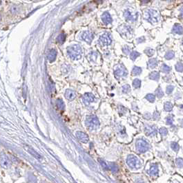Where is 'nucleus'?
<instances>
[{
	"label": "nucleus",
	"mask_w": 183,
	"mask_h": 183,
	"mask_svg": "<svg viewBox=\"0 0 183 183\" xmlns=\"http://www.w3.org/2000/svg\"><path fill=\"white\" fill-rule=\"evenodd\" d=\"M67 52L69 57L73 59H79L81 58V47L79 45H73L71 46L68 47Z\"/></svg>",
	"instance_id": "1"
},
{
	"label": "nucleus",
	"mask_w": 183,
	"mask_h": 183,
	"mask_svg": "<svg viewBox=\"0 0 183 183\" xmlns=\"http://www.w3.org/2000/svg\"><path fill=\"white\" fill-rule=\"evenodd\" d=\"M86 125L90 130H95L100 126V121L97 116L91 115L87 117L86 120Z\"/></svg>",
	"instance_id": "2"
},
{
	"label": "nucleus",
	"mask_w": 183,
	"mask_h": 183,
	"mask_svg": "<svg viewBox=\"0 0 183 183\" xmlns=\"http://www.w3.org/2000/svg\"><path fill=\"white\" fill-rule=\"evenodd\" d=\"M128 165L132 169H138L141 167V163L138 158L135 156L130 155L126 160Z\"/></svg>",
	"instance_id": "3"
},
{
	"label": "nucleus",
	"mask_w": 183,
	"mask_h": 183,
	"mask_svg": "<svg viewBox=\"0 0 183 183\" xmlns=\"http://www.w3.org/2000/svg\"><path fill=\"white\" fill-rule=\"evenodd\" d=\"M149 144L145 141H143L142 139L137 141V142H136V149L138 152H145L149 149Z\"/></svg>",
	"instance_id": "4"
},
{
	"label": "nucleus",
	"mask_w": 183,
	"mask_h": 183,
	"mask_svg": "<svg viewBox=\"0 0 183 183\" xmlns=\"http://www.w3.org/2000/svg\"><path fill=\"white\" fill-rule=\"evenodd\" d=\"M114 74L116 78L119 79L122 76H126L127 75V71L125 69V68L122 65H118L115 66L114 70Z\"/></svg>",
	"instance_id": "5"
},
{
	"label": "nucleus",
	"mask_w": 183,
	"mask_h": 183,
	"mask_svg": "<svg viewBox=\"0 0 183 183\" xmlns=\"http://www.w3.org/2000/svg\"><path fill=\"white\" fill-rule=\"evenodd\" d=\"M0 164L4 169H8L11 165L10 159L4 152H1L0 154Z\"/></svg>",
	"instance_id": "6"
},
{
	"label": "nucleus",
	"mask_w": 183,
	"mask_h": 183,
	"mask_svg": "<svg viewBox=\"0 0 183 183\" xmlns=\"http://www.w3.org/2000/svg\"><path fill=\"white\" fill-rule=\"evenodd\" d=\"M111 38L109 33H104L100 37V43L103 46H109L111 43Z\"/></svg>",
	"instance_id": "7"
},
{
	"label": "nucleus",
	"mask_w": 183,
	"mask_h": 183,
	"mask_svg": "<svg viewBox=\"0 0 183 183\" xmlns=\"http://www.w3.org/2000/svg\"><path fill=\"white\" fill-rule=\"evenodd\" d=\"M144 132L147 136H154L157 134V129L154 126L146 125Z\"/></svg>",
	"instance_id": "8"
},
{
	"label": "nucleus",
	"mask_w": 183,
	"mask_h": 183,
	"mask_svg": "<svg viewBox=\"0 0 183 183\" xmlns=\"http://www.w3.org/2000/svg\"><path fill=\"white\" fill-rule=\"evenodd\" d=\"M81 38L84 41L87 42L88 43H91L93 39V34L89 31H86L82 34Z\"/></svg>",
	"instance_id": "9"
},
{
	"label": "nucleus",
	"mask_w": 183,
	"mask_h": 183,
	"mask_svg": "<svg viewBox=\"0 0 183 183\" xmlns=\"http://www.w3.org/2000/svg\"><path fill=\"white\" fill-rule=\"evenodd\" d=\"M76 136L80 140V141L84 143H86L89 142V136L82 132H76Z\"/></svg>",
	"instance_id": "10"
},
{
	"label": "nucleus",
	"mask_w": 183,
	"mask_h": 183,
	"mask_svg": "<svg viewBox=\"0 0 183 183\" xmlns=\"http://www.w3.org/2000/svg\"><path fill=\"white\" fill-rule=\"evenodd\" d=\"M83 101L85 104L88 105L95 101V96L91 93H86L83 96Z\"/></svg>",
	"instance_id": "11"
},
{
	"label": "nucleus",
	"mask_w": 183,
	"mask_h": 183,
	"mask_svg": "<svg viewBox=\"0 0 183 183\" xmlns=\"http://www.w3.org/2000/svg\"><path fill=\"white\" fill-rule=\"evenodd\" d=\"M65 97L69 101H73L76 97V93L71 90H67L65 92Z\"/></svg>",
	"instance_id": "12"
},
{
	"label": "nucleus",
	"mask_w": 183,
	"mask_h": 183,
	"mask_svg": "<svg viewBox=\"0 0 183 183\" xmlns=\"http://www.w3.org/2000/svg\"><path fill=\"white\" fill-rule=\"evenodd\" d=\"M102 20L105 24H109L111 23L112 18L108 12H105L104 13H103L102 15Z\"/></svg>",
	"instance_id": "13"
},
{
	"label": "nucleus",
	"mask_w": 183,
	"mask_h": 183,
	"mask_svg": "<svg viewBox=\"0 0 183 183\" xmlns=\"http://www.w3.org/2000/svg\"><path fill=\"white\" fill-rule=\"evenodd\" d=\"M25 148H26V149L27 150V152L28 153H30L31 155L33 156L35 158H37V159H41V156L37 152H35L33 148L30 147L29 146H25Z\"/></svg>",
	"instance_id": "14"
},
{
	"label": "nucleus",
	"mask_w": 183,
	"mask_h": 183,
	"mask_svg": "<svg viewBox=\"0 0 183 183\" xmlns=\"http://www.w3.org/2000/svg\"><path fill=\"white\" fill-rule=\"evenodd\" d=\"M57 57V51L55 49H52L49 52V54L48 55V59L50 63H53V61L55 60Z\"/></svg>",
	"instance_id": "15"
},
{
	"label": "nucleus",
	"mask_w": 183,
	"mask_h": 183,
	"mask_svg": "<svg viewBox=\"0 0 183 183\" xmlns=\"http://www.w3.org/2000/svg\"><path fill=\"white\" fill-rule=\"evenodd\" d=\"M149 17L150 19H149V21L152 22V23H154V22H156L157 21V16H156V11L155 10H150L149 12Z\"/></svg>",
	"instance_id": "16"
},
{
	"label": "nucleus",
	"mask_w": 183,
	"mask_h": 183,
	"mask_svg": "<svg viewBox=\"0 0 183 183\" xmlns=\"http://www.w3.org/2000/svg\"><path fill=\"white\" fill-rule=\"evenodd\" d=\"M173 32L178 34H182L183 33V28L179 24H175L173 26Z\"/></svg>",
	"instance_id": "17"
},
{
	"label": "nucleus",
	"mask_w": 183,
	"mask_h": 183,
	"mask_svg": "<svg viewBox=\"0 0 183 183\" xmlns=\"http://www.w3.org/2000/svg\"><path fill=\"white\" fill-rule=\"evenodd\" d=\"M149 79L151 80H154V81H158L160 79V74L159 72L156 71L152 72L150 75H149Z\"/></svg>",
	"instance_id": "18"
},
{
	"label": "nucleus",
	"mask_w": 183,
	"mask_h": 183,
	"mask_svg": "<svg viewBox=\"0 0 183 183\" xmlns=\"http://www.w3.org/2000/svg\"><path fill=\"white\" fill-rule=\"evenodd\" d=\"M56 105H57V107H58V109L60 110H63L64 109V107H65L64 103V101H63L61 99H58L56 101Z\"/></svg>",
	"instance_id": "19"
},
{
	"label": "nucleus",
	"mask_w": 183,
	"mask_h": 183,
	"mask_svg": "<svg viewBox=\"0 0 183 183\" xmlns=\"http://www.w3.org/2000/svg\"><path fill=\"white\" fill-rule=\"evenodd\" d=\"M149 173L151 175H157L158 173V166L154 164V165H152L150 170H149Z\"/></svg>",
	"instance_id": "20"
},
{
	"label": "nucleus",
	"mask_w": 183,
	"mask_h": 183,
	"mask_svg": "<svg viewBox=\"0 0 183 183\" xmlns=\"http://www.w3.org/2000/svg\"><path fill=\"white\" fill-rule=\"evenodd\" d=\"M157 65H158V61H157L155 59H151L149 61V63H148L149 68H155Z\"/></svg>",
	"instance_id": "21"
},
{
	"label": "nucleus",
	"mask_w": 183,
	"mask_h": 183,
	"mask_svg": "<svg viewBox=\"0 0 183 183\" xmlns=\"http://www.w3.org/2000/svg\"><path fill=\"white\" fill-rule=\"evenodd\" d=\"M65 39H66V35L64 34V33H61L57 37V41L60 43V44H62L64 41H65Z\"/></svg>",
	"instance_id": "22"
},
{
	"label": "nucleus",
	"mask_w": 183,
	"mask_h": 183,
	"mask_svg": "<svg viewBox=\"0 0 183 183\" xmlns=\"http://www.w3.org/2000/svg\"><path fill=\"white\" fill-rule=\"evenodd\" d=\"M141 72H142V69L138 66H135L132 70L133 75H135V76L139 75L140 74H141Z\"/></svg>",
	"instance_id": "23"
},
{
	"label": "nucleus",
	"mask_w": 183,
	"mask_h": 183,
	"mask_svg": "<svg viewBox=\"0 0 183 183\" xmlns=\"http://www.w3.org/2000/svg\"><path fill=\"white\" fill-rule=\"evenodd\" d=\"M173 109V104L170 102H167L164 104V110L167 112H170Z\"/></svg>",
	"instance_id": "24"
},
{
	"label": "nucleus",
	"mask_w": 183,
	"mask_h": 183,
	"mask_svg": "<svg viewBox=\"0 0 183 183\" xmlns=\"http://www.w3.org/2000/svg\"><path fill=\"white\" fill-rule=\"evenodd\" d=\"M140 85H141V81L138 79H136L133 81V86L134 88H139L140 87Z\"/></svg>",
	"instance_id": "25"
},
{
	"label": "nucleus",
	"mask_w": 183,
	"mask_h": 183,
	"mask_svg": "<svg viewBox=\"0 0 183 183\" xmlns=\"http://www.w3.org/2000/svg\"><path fill=\"white\" fill-rule=\"evenodd\" d=\"M155 94L156 96L158 97V98H161L164 96V93H163V90L161 89L160 87H158L157 89H156V91H155Z\"/></svg>",
	"instance_id": "26"
},
{
	"label": "nucleus",
	"mask_w": 183,
	"mask_h": 183,
	"mask_svg": "<svg viewBox=\"0 0 183 183\" xmlns=\"http://www.w3.org/2000/svg\"><path fill=\"white\" fill-rule=\"evenodd\" d=\"M146 99L148 100L149 102L151 103H153L155 101V96L152 94H149L146 96Z\"/></svg>",
	"instance_id": "27"
},
{
	"label": "nucleus",
	"mask_w": 183,
	"mask_h": 183,
	"mask_svg": "<svg viewBox=\"0 0 183 183\" xmlns=\"http://www.w3.org/2000/svg\"><path fill=\"white\" fill-rule=\"evenodd\" d=\"M161 69H162V71L163 72H165V73H169V72L171 71V68L169 67L168 65H167L166 64H163L162 65Z\"/></svg>",
	"instance_id": "28"
},
{
	"label": "nucleus",
	"mask_w": 183,
	"mask_h": 183,
	"mask_svg": "<svg viewBox=\"0 0 183 183\" xmlns=\"http://www.w3.org/2000/svg\"><path fill=\"white\" fill-rule=\"evenodd\" d=\"M124 16H125V17L127 20H133L134 19V17L131 15L130 12L126 11L125 13H124Z\"/></svg>",
	"instance_id": "29"
},
{
	"label": "nucleus",
	"mask_w": 183,
	"mask_h": 183,
	"mask_svg": "<svg viewBox=\"0 0 183 183\" xmlns=\"http://www.w3.org/2000/svg\"><path fill=\"white\" fill-rule=\"evenodd\" d=\"M173 57H174V52H173V51H169V52H168L167 54H166V55H165V58L167 59H173Z\"/></svg>",
	"instance_id": "30"
},
{
	"label": "nucleus",
	"mask_w": 183,
	"mask_h": 183,
	"mask_svg": "<svg viewBox=\"0 0 183 183\" xmlns=\"http://www.w3.org/2000/svg\"><path fill=\"white\" fill-rule=\"evenodd\" d=\"M109 167L111 168V171L113 173L117 172V171H118V166L115 163H110L109 164Z\"/></svg>",
	"instance_id": "31"
},
{
	"label": "nucleus",
	"mask_w": 183,
	"mask_h": 183,
	"mask_svg": "<svg viewBox=\"0 0 183 183\" xmlns=\"http://www.w3.org/2000/svg\"><path fill=\"white\" fill-rule=\"evenodd\" d=\"M175 69L178 72H183V63H178L175 65Z\"/></svg>",
	"instance_id": "32"
},
{
	"label": "nucleus",
	"mask_w": 183,
	"mask_h": 183,
	"mask_svg": "<svg viewBox=\"0 0 183 183\" xmlns=\"http://www.w3.org/2000/svg\"><path fill=\"white\" fill-rule=\"evenodd\" d=\"M140 56V53L139 52H136V51H134V52H131V59H132V60H135L138 57H139Z\"/></svg>",
	"instance_id": "33"
},
{
	"label": "nucleus",
	"mask_w": 183,
	"mask_h": 183,
	"mask_svg": "<svg viewBox=\"0 0 183 183\" xmlns=\"http://www.w3.org/2000/svg\"><path fill=\"white\" fill-rule=\"evenodd\" d=\"M176 164H177V166L180 168H183V159L179 158H177L176 159Z\"/></svg>",
	"instance_id": "34"
},
{
	"label": "nucleus",
	"mask_w": 183,
	"mask_h": 183,
	"mask_svg": "<svg viewBox=\"0 0 183 183\" xmlns=\"http://www.w3.org/2000/svg\"><path fill=\"white\" fill-rule=\"evenodd\" d=\"M131 91V88L129 85H125L122 87V92L124 93H128Z\"/></svg>",
	"instance_id": "35"
},
{
	"label": "nucleus",
	"mask_w": 183,
	"mask_h": 183,
	"mask_svg": "<svg viewBox=\"0 0 183 183\" xmlns=\"http://www.w3.org/2000/svg\"><path fill=\"white\" fill-rule=\"evenodd\" d=\"M171 147L175 152H178L179 150V145L177 142H172L171 143Z\"/></svg>",
	"instance_id": "36"
},
{
	"label": "nucleus",
	"mask_w": 183,
	"mask_h": 183,
	"mask_svg": "<svg viewBox=\"0 0 183 183\" xmlns=\"http://www.w3.org/2000/svg\"><path fill=\"white\" fill-rule=\"evenodd\" d=\"M160 133H161L162 136H165L167 135V133H168V131H167V130L165 127H162V128L160 130Z\"/></svg>",
	"instance_id": "37"
},
{
	"label": "nucleus",
	"mask_w": 183,
	"mask_h": 183,
	"mask_svg": "<svg viewBox=\"0 0 183 183\" xmlns=\"http://www.w3.org/2000/svg\"><path fill=\"white\" fill-rule=\"evenodd\" d=\"M99 161H100V164L102 165V167H103L104 169H109V167H108V165L106 164V163H105L104 161H103L101 159H99Z\"/></svg>",
	"instance_id": "38"
},
{
	"label": "nucleus",
	"mask_w": 183,
	"mask_h": 183,
	"mask_svg": "<svg viewBox=\"0 0 183 183\" xmlns=\"http://www.w3.org/2000/svg\"><path fill=\"white\" fill-rule=\"evenodd\" d=\"M145 53H146L148 56L151 57V56H152L153 54H154V50H152V49L149 48V49H146V50H145Z\"/></svg>",
	"instance_id": "39"
},
{
	"label": "nucleus",
	"mask_w": 183,
	"mask_h": 183,
	"mask_svg": "<svg viewBox=\"0 0 183 183\" xmlns=\"http://www.w3.org/2000/svg\"><path fill=\"white\" fill-rule=\"evenodd\" d=\"M173 88H174V87H173V85H169V86L167 88V93L168 94H171L173 90Z\"/></svg>",
	"instance_id": "40"
},
{
	"label": "nucleus",
	"mask_w": 183,
	"mask_h": 183,
	"mask_svg": "<svg viewBox=\"0 0 183 183\" xmlns=\"http://www.w3.org/2000/svg\"><path fill=\"white\" fill-rule=\"evenodd\" d=\"M122 50H123L124 54H129V53L130 52V48H129V47H127V46H125V47H124V48L122 49Z\"/></svg>",
	"instance_id": "41"
},
{
	"label": "nucleus",
	"mask_w": 183,
	"mask_h": 183,
	"mask_svg": "<svg viewBox=\"0 0 183 183\" xmlns=\"http://www.w3.org/2000/svg\"><path fill=\"white\" fill-rule=\"evenodd\" d=\"M167 123L168 125H171L173 123V118L171 117H168L167 119Z\"/></svg>",
	"instance_id": "42"
},
{
	"label": "nucleus",
	"mask_w": 183,
	"mask_h": 183,
	"mask_svg": "<svg viewBox=\"0 0 183 183\" xmlns=\"http://www.w3.org/2000/svg\"><path fill=\"white\" fill-rule=\"evenodd\" d=\"M159 116H160V115H159V113H158V112H156L154 113V114H153V118H154L155 120L158 119V118H159Z\"/></svg>",
	"instance_id": "43"
},
{
	"label": "nucleus",
	"mask_w": 183,
	"mask_h": 183,
	"mask_svg": "<svg viewBox=\"0 0 183 183\" xmlns=\"http://www.w3.org/2000/svg\"><path fill=\"white\" fill-rule=\"evenodd\" d=\"M17 8L16 7H15V6H13V7H12L11 8V12H12V13H15V12H17Z\"/></svg>",
	"instance_id": "44"
},
{
	"label": "nucleus",
	"mask_w": 183,
	"mask_h": 183,
	"mask_svg": "<svg viewBox=\"0 0 183 183\" xmlns=\"http://www.w3.org/2000/svg\"><path fill=\"white\" fill-rule=\"evenodd\" d=\"M181 16H182V17L183 18V9L182 10V12H181Z\"/></svg>",
	"instance_id": "45"
},
{
	"label": "nucleus",
	"mask_w": 183,
	"mask_h": 183,
	"mask_svg": "<svg viewBox=\"0 0 183 183\" xmlns=\"http://www.w3.org/2000/svg\"><path fill=\"white\" fill-rule=\"evenodd\" d=\"M143 1H145V2H146V1H148L149 0H142Z\"/></svg>",
	"instance_id": "46"
},
{
	"label": "nucleus",
	"mask_w": 183,
	"mask_h": 183,
	"mask_svg": "<svg viewBox=\"0 0 183 183\" xmlns=\"http://www.w3.org/2000/svg\"><path fill=\"white\" fill-rule=\"evenodd\" d=\"M182 126H183V121H182Z\"/></svg>",
	"instance_id": "47"
},
{
	"label": "nucleus",
	"mask_w": 183,
	"mask_h": 183,
	"mask_svg": "<svg viewBox=\"0 0 183 183\" xmlns=\"http://www.w3.org/2000/svg\"><path fill=\"white\" fill-rule=\"evenodd\" d=\"M0 19H1V15H0Z\"/></svg>",
	"instance_id": "48"
},
{
	"label": "nucleus",
	"mask_w": 183,
	"mask_h": 183,
	"mask_svg": "<svg viewBox=\"0 0 183 183\" xmlns=\"http://www.w3.org/2000/svg\"></svg>",
	"instance_id": "49"
}]
</instances>
